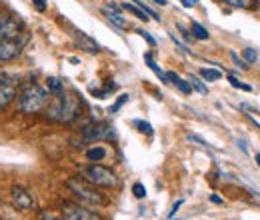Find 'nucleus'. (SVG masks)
<instances>
[{"label": "nucleus", "mask_w": 260, "mask_h": 220, "mask_svg": "<svg viewBox=\"0 0 260 220\" xmlns=\"http://www.w3.org/2000/svg\"><path fill=\"white\" fill-rule=\"evenodd\" d=\"M80 110H82L80 96L72 90H62L52 96L44 112L54 122H72L80 116Z\"/></svg>", "instance_id": "nucleus-1"}, {"label": "nucleus", "mask_w": 260, "mask_h": 220, "mask_svg": "<svg viewBox=\"0 0 260 220\" xmlns=\"http://www.w3.org/2000/svg\"><path fill=\"white\" fill-rule=\"evenodd\" d=\"M48 102H50V92L34 82L26 84L18 94V110L22 114H38L48 106Z\"/></svg>", "instance_id": "nucleus-2"}, {"label": "nucleus", "mask_w": 260, "mask_h": 220, "mask_svg": "<svg viewBox=\"0 0 260 220\" xmlns=\"http://www.w3.org/2000/svg\"><path fill=\"white\" fill-rule=\"evenodd\" d=\"M66 186L68 190L86 206H102L104 202V196L98 192V188L94 184H90L88 180H84L82 176H72L66 180Z\"/></svg>", "instance_id": "nucleus-3"}, {"label": "nucleus", "mask_w": 260, "mask_h": 220, "mask_svg": "<svg viewBox=\"0 0 260 220\" xmlns=\"http://www.w3.org/2000/svg\"><path fill=\"white\" fill-rule=\"evenodd\" d=\"M80 176H82L84 180H88L90 184H94V186L114 188V186L118 184V178H116V174H114L110 168H106V166L98 164V162H94V164H88V166H84V168H80Z\"/></svg>", "instance_id": "nucleus-4"}, {"label": "nucleus", "mask_w": 260, "mask_h": 220, "mask_svg": "<svg viewBox=\"0 0 260 220\" xmlns=\"http://www.w3.org/2000/svg\"><path fill=\"white\" fill-rule=\"evenodd\" d=\"M114 134L112 126L106 124V122H88L82 126L80 130V142H96V140H104V138H110Z\"/></svg>", "instance_id": "nucleus-5"}, {"label": "nucleus", "mask_w": 260, "mask_h": 220, "mask_svg": "<svg viewBox=\"0 0 260 220\" xmlns=\"http://www.w3.org/2000/svg\"><path fill=\"white\" fill-rule=\"evenodd\" d=\"M62 218H66V220H102L96 212H92L90 208H84L82 204H74V202H64V204H62Z\"/></svg>", "instance_id": "nucleus-6"}, {"label": "nucleus", "mask_w": 260, "mask_h": 220, "mask_svg": "<svg viewBox=\"0 0 260 220\" xmlns=\"http://www.w3.org/2000/svg\"><path fill=\"white\" fill-rule=\"evenodd\" d=\"M16 86H18V78L16 76H8V74L0 76V110H4L14 100Z\"/></svg>", "instance_id": "nucleus-7"}, {"label": "nucleus", "mask_w": 260, "mask_h": 220, "mask_svg": "<svg viewBox=\"0 0 260 220\" xmlns=\"http://www.w3.org/2000/svg\"><path fill=\"white\" fill-rule=\"evenodd\" d=\"M26 38H14V40H0V62H10L24 50Z\"/></svg>", "instance_id": "nucleus-8"}, {"label": "nucleus", "mask_w": 260, "mask_h": 220, "mask_svg": "<svg viewBox=\"0 0 260 220\" xmlns=\"http://www.w3.org/2000/svg\"><path fill=\"white\" fill-rule=\"evenodd\" d=\"M22 34V22L12 16H0V40H14Z\"/></svg>", "instance_id": "nucleus-9"}, {"label": "nucleus", "mask_w": 260, "mask_h": 220, "mask_svg": "<svg viewBox=\"0 0 260 220\" xmlns=\"http://www.w3.org/2000/svg\"><path fill=\"white\" fill-rule=\"evenodd\" d=\"M12 200H14L16 208H20V210H32V208H34V198H32V194H30L28 190L20 188V186H14V188H12Z\"/></svg>", "instance_id": "nucleus-10"}, {"label": "nucleus", "mask_w": 260, "mask_h": 220, "mask_svg": "<svg viewBox=\"0 0 260 220\" xmlns=\"http://www.w3.org/2000/svg\"><path fill=\"white\" fill-rule=\"evenodd\" d=\"M74 40H76V44H78L82 50H86V52H90V54L100 52V44H98L94 38H90L86 32H82V30H74Z\"/></svg>", "instance_id": "nucleus-11"}, {"label": "nucleus", "mask_w": 260, "mask_h": 220, "mask_svg": "<svg viewBox=\"0 0 260 220\" xmlns=\"http://www.w3.org/2000/svg\"><path fill=\"white\" fill-rule=\"evenodd\" d=\"M166 78H168V82H172L180 92H184V94H190L192 92V86L188 84V80H184V78H180L176 72H166Z\"/></svg>", "instance_id": "nucleus-12"}, {"label": "nucleus", "mask_w": 260, "mask_h": 220, "mask_svg": "<svg viewBox=\"0 0 260 220\" xmlns=\"http://www.w3.org/2000/svg\"><path fill=\"white\" fill-rule=\"evenodd\" d=\"M102 12H104V16L114 24V26H118V28H126V24H128V20L118 12V10H110V8H106L104 6L102 8Z\"/></svg>", "instance_id": "nucleus-13"}, {"label": "nucleus", "mask_w": 260, "mask_h": 220, "mask_svg": "<svg viewBox=\"0 0 260 220\" xmlns=\"http://www.w3.org/2000/svg\"><path fill=\"white\" fill-rule=\"evenodd\" d=\"M144 62H146V66H148V68H150V70L154 72L156 76H158V78H160V80H162L164 84H168V78H166V72H162V68L158 66V62H156L154 58H152V54H150V52H146V54H144Z\"/></svg>", "instance_id": "nucleus-14"}, {"label": "nucleus", "mask_w": 260, "mask_h": 220, "mask_svg": "<svg viewBox=\"0 0 260 220\" xmlns=\"http://www.w3.org/2000/svg\"><path fill=\"white\" fill-rule=\"evenodd\" d=\"M106 148L104 146H98V144H94L92 148H88L86 150V158L88 160H92V162H100V160H104L106 158Z\"/></svg>", "instance_id": "nucleus-15"}, {"label": "nucleus", "mask_w": 260, "mask_h": 220, "mask_svg": "<svg viewBox=\"0 0 260 220\" xmlns=\"http://www.w3.org/2000/svg\"><path fill=\"white\" fill-rule=\"evenodd\" d=\"M190 30H192V36H194V38H198V40H208V30L202 24L192 22V24H190Z\"/></svg>", "instance_id": "nucleus-16"}, {"label": "nucleus", "mask_w": 260, "mask_h": 220, "mask_svg": "<svg viewBox=\"0 0 260 220\" xmlns=\"http://www.w3.org/2000/svg\"><path fill=\"white\" fill-rule=\"evenodd\" d=\"M188 84H190V86H192V88H194V90H198V92H200V94H208V88H206V84H204V82H202V80H200V78H196V76H194V74H190V76H188Z\"/></svg>", "instance_id": "nucleus-17"}, {"label": "nucleus", "mask_w": 260, "mask_h": 220, "mask_svg": "<svg viewBox=\"0 0 260 220\" xmlns=\"http://www.w3.org/2000/svg\"><path fill=\"white\" fill-rule=\"evenodd\" d=\"M200 76L208 80V82H214V80H218L220 76H222V72L220 70H216V68H202L200 70Z\"/></svg>", "instance_id": "nucleus-18"}, {"label": "nucleus", "mask_w": 260, "mask_h": 220, "mask_svg": "<svg viewBox=\"0 0 260 220\" xmlns=\"http://www.w3.org/2000/svg\"><path fill=\"white\" fill-rule=\"evenodd\" d=\"M46 90L52 92V94H58V92H62V90H64V86H62V82H60L58 78L50 76V78L46 80Z\"/></svg>", "instance_id": "nucleus-19"}, {"label": "nucleus", "mask_w": 260, "mask_h": 220, "mask_svg": "<svg viewBox=\"0 0 260 220\" xmlns=\"http://www.w3.org/2000/svg\"><path fill=\"white\" fill-rule=\"evenodd\" d=\"M122 6H124V8H126V10L130 12V14H134V16L138 18V20H144V22L148 20V16H146V14H144V12H142V10H140V8L136 6V4H128V2H124Z\"/></svg>", "instance_id": "nucleus-20"}, {"label": "nucleus", "mask_w": 260, "mask_h": 220, "mask_svg": "<svg viewBox=\"0 0 260 220\" xmlns=\"http://www.w3.org/2000/svg\"><path fill=\"white\" fill-rule=\"evenodd\" d=\"M132 2H134V4H136V6H140V10H142V12H144V14H148V16H152V18H154V20H160V16H158V14H156L154 10H150V8H148V6H146V4H144V2H142V0H132Z\"/></svg>", "instance_id": "nucleus-21"}, {"label": "nucleus", "mask_w": 260, "mask_h": 220, "mask_svg": "<svg viewBox=\"0 0 260 220\" xmlns=\"http://www.w3.org/2000/svg\"><path fill=\"white\" fill-rule=\"evenodd\" d=\"M234 8H252V0H224Z\"/></svg>", "instance_id": "nucleus-22"}, {"label": "nucleus", "mask_w": 260, "mask_h": 220, "mask_svg": "<svg viewBox=\"0 0 260 220\" xmlns=\"http://www.w3.org/2000/svg\"><path fill=\"white\" fill-rule=\"evenodd\" d=\"M228 82L234 86V88H240V90H244V92H250L252 88L248 86V84H244V82H240L238 78H234V76H228Z\"/></svg>", "instance_id": "nucleus-23"}, {"label": "nucleus", "mask_w": 260, "mask_h": 220, "mask_svg": "<svg viewBox=\"0 0 260 220\" xmlns=\"http://www.w3.org/2000/svg\"><path fill=\"white\" fill-rule=\"evenodd\" d=\"M244 60H246V64H252V62H256V58H258V54H256V50L254 48H244Z\"/></svg>", "instance_id": "nucleus-24"}, {"label": "nucleus", "mask_w": 260, "mask_h": 220, "mask_svg": "<svg viewBox=\"0 0 260 220\" xmlns=\"http://www.w3.org/2000/svg\"><path fill=\"white\" fill-rule=\"evenodd\" d=\"M132 194H134L136 198H144V196H146V188H144V184L136 182V184L132 186Z\"/></svg>", "instance_id": "nucleus-25"}, {"label": "nucleus", "mask_w": 260, "mask_h": 220, "mask_svg": "<svg viewBox=\"0 0 260 220\" xmlns=\"http://www.w3.org/2000/svg\"><path fill=\"white\" fill-rule=\"evenodd\" d=\"M134 126H138V130H140V132L152 134V126H150L148 122H144V120H134Z\"/></svg>", "instance_id": "nucleus-26"}, {"label": "nucleus", "mask_w": 260, "mask_h": 220, "mask_svg": "<svg viewBox=\"0 0 260 220\" xmlns=\"http://www.w3.org/2000/svg\"><path fill=\"white\" fill-rule=\"evenodd\" d=\"M126 100H128V94H122V96H120V98H118V100H116V102H114V104L110 106V110H108V112H110V114L118 112V108H120V106H122V104H124Z\"/></svg>", "instance_id": "nucleus-27"}, {"label": "nucleus", "mask_w": 260, "mask_h": 220, "mask_svg": "<svg viewBox=\"0 0 260 220\" xmlns=\"http://www.w3.org/2000/svg\"><path fill=\"white\" fill-rule=\"evenodd\" d=\"M136 32H138V34H140V36H144V38H146V42H148V44H150V46H156V40H154V36H150V34H148V32H144V30H136Z\"/></svg>", "instance_id": "nucleus-28"}, {"label": "nucleus", "mask_w": 260, "mask_h": 220, "mask_svg": "<svg viewBox=\"0 0 260 220\" xmlns=\"http://www.w3.org/2000/svg\"><path fill=\"white\" fill-rule=\"evenodd\" d=\"M34 6L38 12H44L46 10V0H34Z\"/></svg>", "instance_id": "nucleus-29"}, {"label": "nucleus", "mask_w": 260, "mask_h": 220, "mask_svg": "<svg viewBox=\"0 0 260 220\" xmlns=\"http://www.w3.org/2000/svg\"><path fill=\"white\" fill-rule=\"evenodd\" d=\"M180 4H182L184 8H194V6L198 4V0H180Z\"/></svg>", "instance_id": "nucleus-30"}, {"label": "nucleus", "mask_w": 260, "mask_h": 220, "mask_svg": "<svg viewBox=\"0 0 260 220\" xmlns=\"http://www.w3.org/2000/svg\"><path fill=\"white\" fill-rule=\"evenodd\" d=\"M232 60L236 62V66H242V68H248V64H246L244 60H240V58H238V54H234V52H232Z\"/></svg>", "instance_id": "nucleus-31"}, {"label": "nucleus", "mask_w": 260, "mask_h": 220, "mask_svg": "<svg viewBox=\"0 0 260 220\" xmlns=\"http://www.w3.org/2000/svg\"><path fill=\"white\" fill-rule=\"evenodd\" d=\"M40 220H66V218H58V216H54V214L42 212V214H40Z\"/></svg>", "instance_id": "nucleus-32"}, {"label": "nucleus", "mask_w": 260, "mask_h": 220, "mask_svg": "<svg viewBox=\"0 0 260 220\" xmlns=\"http://www.w3.org/2000/svg\"><path fill=\"white\" fill-rule=\"evenodd\" d=\"M180 206H182V200H178V202L172 206V210H170V214H168V216H174V214H176V210H178Z\"/></svg>", "instance_id": "nucleus-33"}, {"label": "nucleus", "mask_w": 260, "mask_h": 220, "mask_svg": "<svg viewBox=\"0 0 260 220\" xmlns=\"http://www.w3.org/2000/svg\"><path fill=\"white\" fill-rule=\"evenodd\" d=\"M240 108L242 110H252V112H256V114H260L258 108H254V106H250V104H240Z\"/></svg>", "instance_id": "nucleus-34"}, {"label": "nucleus", "mask_w": 260, "mask_h": 220, "mask_svg": "<svg viewBox=\"0 0 260 220\" xmlns=\"http://www.w3.org/2000/svg\"><path fill=\"white\" fill-rule=\"evenodd\" d=\"M238 146L242 148V152H246V150H248V148H246V144H244V140H238Z\"/></svg>", "instance_id": "nucleus-35"}, {"label": "nucleus", "mask_w": 260, "mask_h": 220, "mask_svg": "<svg viewBox=\"0 0 260 220\" xmlns=\"http://www.w3.org/2000/svg\"><path fill=\"white\" fill-rule=\"evenodd\" d=\"M156 4H160V6H166L168 4V0H154Z\"/></svg>", "instance_id": "nucleus-36"}, {"label": "nucleus", "mask_w": 260, "mask_h": 220, "mask_svg": "<svg viewBox=\"0 0 260 220\" xmlns=\"http://www.w3.org/2000/svg\"><path fill=\"white\" fill-rule=\"evenodd\" d=\"M210 200H212V202H216V204H220V202H222V200H220V198H218V196H212V198H210Z\"/></svg>", "instance_id": "nucleus-37"}, {"label": "nucleus", "mask_w": 260, "mask_h": 220, "mask_svg": "<svg viewBox=\"0 0 260 220\" xmlns=\"http://www.w3.org/2000/svg\"><path fill=\"white\" fill-rule=\"evenodd\" d=\"M254 160H256V164L260 166V152H258V154H256V158H254Z\"/></svg>", "instance_id": "nucleus-38"}, {"label": "nucleus", "mask_w": 260, "mask_h": 220, "mask_svg": "<svg viewBox=\"0 0 260 220\" xmlns=\"http://www.w3.org/2000/svg\"><path fill=\"white\" fill-rule=\"evenodd\" d=\"M256 2H258V4H260V0H256Z\"/></svg>", "instance_id": "nucleus-39"}]
</instances>
